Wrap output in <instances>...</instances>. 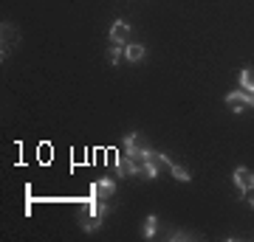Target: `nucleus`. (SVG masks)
Here are the masks:
<instances>
[{
    "instance_id": "nucleus-13",
    "label": "nucleus",
    "mask_w": 254,
    "mask_h": 242,
    "mask_svg": "<svg viewBox=\"0 0 254 242\" xmlns=\"http://www.w3.org/2000/svg\"><path fill=\"white\" fill-rule=\"evenodd\" d=\"M119 59H122V45H113L108 51V62L110 65H119Z\"/></svg>"
},
{
    "instance_id": "nucleus-2",
    "label": "nucleus",
    "mask_w": 254,
    "mask_h": 242,
    "mask_svg": "<svg viewBox=\"0 0 254 242\" xmlns=\"http://www.w3.org/2000/svg\"><path fill=\"white\" fill-rule=\"evenodd\" d=\"M105 214H108V203H105V200H99V197L85 200V206H82V211H79L82 228H85L88 234H93L102 225V217Z\"/></svg>"
},
{
    "instance_id": "nucleus-11",
    "label": "nucleus",
    "mask_w": 254,
    "mask_h": 242,
    "mask_svg": "<svg viewBox=\"0 0 254 242\" xmlns=\"http://www.w3.org/2000/svg\"><path fill=\"white\" fill-rule=\"evenodd\" d=\"M167 169H170V172H173V178L175 180H178V183H190V180H192V175H190V172H187V169H184V166H181V163H170V166H167Z\"/></svg>"
},
{
    "instance_id": "nucleus-15",
    "label": "nucleus",
    "mask_w": 254,
    "mask_h": 242,
    "mask_svg": "<svg viewBox=\"0 0 254 242\" xmlns=\"http://www.w3.org/2000/svg\"><path fill=\"white\" fill-rule=\"evenodd\" d=\"M249 206H252V208H254V200H252V203H249Z\"/></svg>"
},
{
    "instance_id": "nucleus-7",
    "label": "nucleus",
    "mask_w": 254,
    "mask_h": 242,
    "mask_svg": "<svg viewBox=\"0 0 254 242\" xmlns=\"http://www.w3.org/2000/svg\"><path fill=\"white\" fill-rule=\"evenodd\" d=\"M144 54H147V48L141 43H133V45H127V48H125V59H127V62H141Z\"/></svg>"
},
{
    "instance_id": "nucleus-6",
    "label": "nucleus",
    "mask_w": 254,
    "mask_h": 242,
    "mask_svg": "<svg viewBox=\"0 0 254 242\" xmlns=\"http://www.w3.org/2000/svg\"><path fill=\"white\" fill-rule=\"evenodd\" d=\"M226 101L229 104H246V107H254V93H249V90H232V93H226Z\"/></svg>"
},
{
    "instance_id": "nucleus-1",
    "label": "nucleus",
    "mask_w": 254,
    "mask_h": 242,
    "mask_svg": "<svg viewBox=\"0 0 254 242\" xmlns=\"http://www.w3.org/2000/svg\"><path fill=\"white\" fill-rule=\"evenodd\" d=\"M125 155L136 163V175H141V166H144L155 152L147 146L144 141H141V135H138V133H127L125 135Z\"/></svg>"
},
{
    "instance_id": "nucleus-10",
    "label": "nucleus",
    "mask_w": 254,
    "mask_h": 242,
    "mask_svg": "<svg viewBox=\"0 0 254 242\" xmlns=\"http://www.w3.org/2000/svg\"><path fill=\"white\" fill-rule=\"evenodd\" d=\"M158 172H161V163L155 161V155H153V158H150V161H147L144 166H141V178L155 180V178H158Z\"/></svg>"
},
{
    "instance_id": "nucleus-14",
    "label": "nucleus",
    "mask_w": 254,
    "mask_h": 242,
    "mask_svg": "<svg viewBox=\"0 0 254 242\" xmlns=\"http://www.w3.org/2000/svg\"><path fill=\"white\" fill-rule=\"evenodd\" d=\"M170 240H195V234H184V231H175Z\"/></svg>"
},
{
    "instance_id": "nucleus-9",
    "label": "nucleus",
    "mask_w": 254,
    "mask_h": 242,
    "mask_svg": "<svg viewBox=\"0 0 254 242\" xmlns=\"http://www.w3.org/2000/svg\"><path fill=\"white\" fill-rule=\"evenodd\" d=\"M116 169H119V178H127V175H136V163L127 155H122V158H116Z\"/></svg>"
},
{
    "instance_id": "nucleus-5",
    "label": "nucleus",
    "mask_w": 254,
    "mask_h": 242,
    "mask_svg": "<svg viewBox=\"0 0 254 242\" xmlns=\"http://www.w3.org/2000/svg\"><path fill=\"white\" fill-rule=\"evenodd\" d=\"M127 34H130V26H127L125 20H116V23L110 26V43L113 45H125Z\"/></svg>"
},
{
    "instance_id": "nucleus-4",
    "label": "nucleus",
    "mask_w": 254,
    "mask_h": 242,
    "mask_svg": "<svg viewBox=\"0 0 254 242\" xmlns=\"http://www.w3.org/2000/svg\"><path fill=\"white\" fill-rule=\"evenodd\" d=\"M116 194V180L110 178H99L91 183V197H99V200H110Z\"/></svg>"
},
{
    "instance_id": "nucleus-12",
    "label": "nucleus",
    "mask_w": 254,
    "mask_h": 242,
    "mask_svg": "<svg viewBox=\"0 0 254 242\" xmlns=\"http://www.w3.org/2000/svg\"><path fill=\"white\" fill-rule=\"evenodd\" d=\"M240 88L254 93V71L252 68H243V71H240Z\"/></svg>"
},
{
    "instance_id": "nucleus-3",
    "label": "nucleus",
    "mask_w": 254,
    "mask_h": 242,
    "mask_svg": "<svg viewBox=\"0 0 254 242\" xmlns=\"http://www.w3.org/2000/svg\"><path fill=\"white\" fill-rule=\"evenodd\" d=\"M232 180H235V186H237V192H240V197H246V194L254 189V172L246 169V166H237L235 175H232Z\"/></svg>"
},
{
    "instance_id": "nucleus-8",
    "label": "nucleus",
    "mask_w": 254,
    "mask_h": 242,
    "mask_svg": "<svg viewBox=\"0 0 254 242\" xmlns=\"http://www.w3.org/2000/svg\"><path fill=\"white\" fill-rule=\"evenodd\" d=\"M155 231H158V217H155V214H147V217H144V225H141V237H144V240H153Z\"/></svg>"
}]
</instances>
